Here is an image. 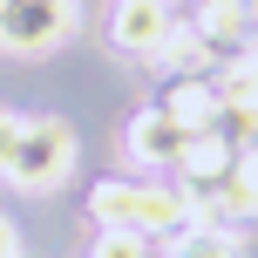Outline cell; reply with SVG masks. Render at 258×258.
I'll use <instances>...</instances> for the list:
<instances>
[{
    "label": "cell",
    "instance_id": "obj_9",
    "mask_svg": "<svg viewBox=\"0 0 258 258\" xmlns=\"http://www.w3.org/2000/svg\"><path fill=\"white\" fill-rule=\"evenodd\" d=\"M190 27L211 41V54L218 48H245V0H204V14Z\"/></svg>",
    "mask_w": 258,
    "mask_h": 258
},
{
    "label": "cell",
    "instance_id": "obj_7",
    "mask_svg": "<svg viewBox=\"0 0 258 258\" xmlns=\"http://www.w3.org/2000/svg\"><path fill=\"white\" fill-rule=\"evenodd\" d=\"M156 109H163V116H177L183 129H190V136H204V129H218V82H204V75H183V82H170V89H163V102H156Z\"/></svg>",
    "mask_w": 258,
    "mask_h": 258
},
{
    "label": "cell",
    "instance_id": "obj_11",
    "mask_svg": "<svg viewBox=\"0 0 258 258\" xmlns=\"http://www.w3.org/2000/svg\"><path fill=\"white\" fill-rule=\"evenodd\" d=\"M156 61H163L177 82H183V75H204V68H211V41L197 34V27H177V34H170V48L156 54Z\"/></svg>",
    "mask_w": 258,
    "mask_h": 258
},
{
    "label": "cell",
    "instance_id": "obj_15",
    "mask_svg": "<svg viewBox=\"0 0 258 258\" xmlns=\"http://www.w3.org/2000/svg\"><path fill=\"white\" fill-rule=\"evenodd\" d=\"M251 7H258V0H251Z\"/></svg>",
    "mask_w": 258,
    "mask_h": 258
},
{
    "label": "cell",
    "instance_id": "obj_4",
    "mask_svg": "<svg viewBox=\"0 0 258 258\" xmlns=\"http://www.w3.org/2000/svg\"><path fill=\"white\" fill-rule=\"evenodd\" d=\"M170 34H177L170 0H116L109 7V41H116V54H129V61H156L170 48Z\"/></svg>",
    "mask_w": 258,
    "mask_h": 258
},
{
    "label": "cell",
    "instance_id": "obj_5",
    "mask_svg": "<svg viewBox=\"0 0 258 258\" xmlns=\"http://www.w3.org/2000/svg\"><path fill=\"white\" fill-rule=\"evenodd\" d=\"M177 170H183V183H190L183 197L197 204L204 190H218V183L238 170V143H231V136H218V129H204V136H190V150L177 156Z\"/></svg>",
    "mask_w": 258,
    "mask_h": 258
},
{
    "label": "cell",
    "instance_id": "obj_6",
    "mask_svg": "<svg viewBox=\"0 0 258 258\" xmlns=\"http://www.w3.org/2000/svg\"><path fill=\"white\" fill-rule=\"evenodd\" d=\"M122 150L136 156V163H177V156L190 150V129L177 116H163V109H143V116L122 129Z\"/></svg>",
    "mask_w": 258,
    "mask_h": 258
},
{
    "label": "cell",
    "instance_id": "obj_12",
    "mask_svg": "<svg viewBox=\"0 0 258 258\" xmlns=\"http://www.w3.org/2000/svg\"><path fill=\"white\" fill-rule=\"evenodd\" d=\"M89 258H156V238H136V231H95Z\"/></svg>",
    "mask_w": 258,
    "mask_h": 258
},
{
    "label": "cell",
    "instance_id": "obj_10",
    "mask_svg": "<svg viewBox=\"0 0 258 258\" xmlns=\"http://www.w3.org/2000/svg\"><path fill=\"white\" fill-rule=\"evenodd\" d=\"M156 258H238V238L218 231V224H190V231H177V245L156 251Z\"/></svg>",
    "mask_w": 258,
    "mask_h": 258
},
{
    "label": "cell",
    "instance_id": "obj_8",
    "mask_svg": "<svg viewBox=\"0 0 258 258\" xmlns=\"http://www.w3.org/2000/svg\"><path fill=\"white\" fill-rule=\"evenodd\" d=\"M190 211H204V218L218 224V231H224V224H251V218H258V183H245V177L231 170V177H224L218 190H204Z\"/></svg>",
    "mask_w": 258,
    "mask_h": 258
},
{
    "label": "cell",
    "instance_id": "obj_1",
    "mask_svg": "<svg viewBox=\"0 0 258 258\" xmlns=\"http://www.w3.org/2000/svg\"><path fill=\"white\" fill-rule=\"evenodd\" d=\"M89 211L102 218V231H136V238H177L190 224V197L170 183H129L109 177L89 190Z\"/></svg>",
    "mask_w": 258,
    "mask_h": 258
},
{
    "label": "cell",
    "instance_id": "obj_3",
    "mask_svg": "<svg viewBox=\"0 0 258 258\" xmlns=\"http://www.w3.org/2000/svg\"><path fill=\"white\" fill-rule=\"evenodd\" d=\"M75 34V0H0V54L41 61Z\"/></svg>",
    "mask_w": 258,
    "mask_h": 258
},
{
    "label": "cell",
    "instance_id": "obj_13",
    "mask_svg": "<svg viewBox=\"0 0 258 258\" xmlns=\"http://www.w3.org/2000/svg\"><path fill=\"white\" fill-rule=\"evenodd\" d=\"M14 136H21V116H0V163L14 156Z\"/></svg>",
    "mask_w": 258,
    "mask_h": 258
},
{
    "label": "cell",
    "instance_id": "obj_2",
    "mask_svg": "<svg viewBox=\"0 0 258 258\" xmlns=\"http://www.w3.org/2000/svg\"><path fill=\"white\" fill-rule=\"evenodd\" d=\"M68 170H75V129L54 116H21V136H14V156L0 163V177L21 190H54Z\"/></svg>",
    "mask_w": 258,
    "mask_h": 258
},
{
    "label": "cell",
    "instance_id": "obj_14",
    "mask_svg": "<svg viewBox=\"0 0 258 258\" xmlns=\"http://www.w3.org/2000/svg\"><path fill=\"white\" fill-rule=\"evenodd\" d=\"M0 258H21V238H14V224L0 218Z\"/></svg>",
    "mask_w": 258,
    "mask_h": 258
}]
</instances>
